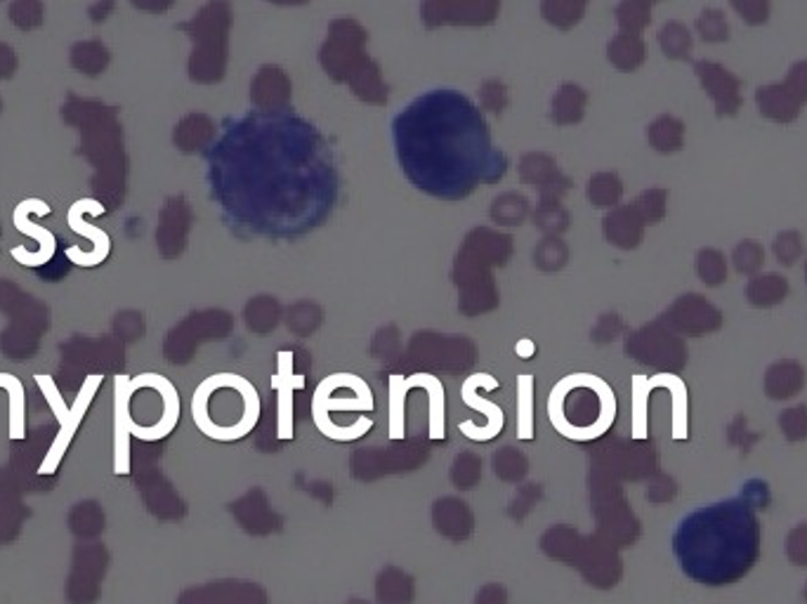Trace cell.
<instances>
[{
    "mask_svg": "<svg viewBox=\"0 0 807 604\" xmlns=\"http://www.w3.org/2000/svg\"><path fill=\"white\" fill-rule=\"evenodd\" d=\"M223 208L255 237L291 239L336 206L338 173L323 135L293 114H246L217 147Z\"/></svg>",
    "mask_w": 807,
    "mask_h": 604,
    "instance_id": "1",
    "label": "cell"
},
{
    "mask_svg": "<svg viewBox=\"0 0 807 604\" xmlns=\"http://www.w3.org/2000/svg\"><path fill=\"white\" fill-rule=\"evenodd\" d=\"M399 166L418 190L463 198L503 173V157L477 106L456 90H432L395 118Z\"/></svg>",
    "mask_w": 807,
    "mask_h": 604,
    "instance_id": "2",
    "label": "cell"
},
{
    "mask_svg": "<svg viewBox=\"0 0 807 604\" xmlns=\"http://www.w3.org/2000/svg\"><path fill=\"white\" fill-rule=\"evenodd\" d=\"M758 546V520L741 501L694 510L678 524L673 536V550L682 571L704 585L739 581L753 567Z\"/></svg>",
    "mask_w": 807,
    "mask_h": 604,
    "instance_id": "3",
    "label": "cell"
},
{
    "mask_svg": "<svg viewBox=\"0 0 807 604\" xmlns=\"http://www.w3.org/2000/svg\"><path fill=\"white\" fill-rule=\"evenodd\" d=\"M194 425L215 442H237L251 435L260 421V395L237 374H215L192 397Z\"/></svg>",
    "mask_w": 807,
    "mask_h": 604,
    "instance_id": "4",
    "label": "cell"
},
{
    "mask_svg": "<svg viewBox=\"0 0 807 604\" xmlns=\"http://www.w3.org/2000/svg\"><path fill=\"white\" fill-rule=\"evenodd\" d=\"M614 415L616 397L612 387L591 374L562 378L548 397V418L553 428L573 442L602 437L612 428Z\"/></svg>",
    "mask_w": 807,
    "mask_h": 604,
    "instance_id": "5",
    "label": "cell"
},
{
    "mask_svg": "<svg viewBox=\"0 0 807 604\" xmlns=\"http://www.w3.org/2000/svg\"><path fill=\"white\" fill-rule=\"evenodd\" d=\"M376 399L371 387L352 374L323 378L312 397L315 425L326 440L354 442L374 428Z\"/></svg>",
    "mask_w": 807,
    "mask_h": 604,
    "instance_id": "6",
    "label": "cell"
},
{
    "mask_svg": "<svg viewBox=\"0 0 807 604\" xmlns=\"http://www.w3.org/2000/svg\"><path fill=\"white\" fill-rule=\"evenodd\" d=\"M34 380L41 387V392H43L45 401H48V407L53 409L55 418L59 421V432H57V437H55V442L50 446V452L45 454V458L41 463L38 475H55L57 468H59L61 458H65V454H67V448H69L73 435H76V432H79V428L83 423V418H86V413H88V409L92 404V399H95L104 376H100V374L88 376L86 383L81 385L79 397L73 399V407H67V401H65V397L59 395L53 376L38 374V376H34Z\"/></svg>",
    "mask_w": 807,
    "mask_h": 604,
    "instance_id": "7",
    "label": "cell"
},
{
    "mask_svg": "<svg viewBox=\"0 0 807 604\" xmlns=\"http://www.w3.org/2000/svg\"><path fill=\"white\" fill-rule=\"evenodd\" d=\"M86 213L102 215L104 213V206L100 204L98 198H79L69 208L67 223H69L71 231H76V235L88 239V241H92V251L90 253H83L79 246H69L67 248V258L73 262V265H79V267H98V265H102V262L109 258V253H112V239H109V235H106L104 229L88 225L83 220Z\"/></svg>",
    "mask_w": 807,
    "mask_h": 604,
    "instance_id": "8",
    "label": "cell"
},
{
    "mask_svg": "<svg viewBox=\"0 0 807 604\" xmlns=\"http://www.w3.org/2000/svg\"><path fill=\"white\" fill-rule=\"evenodd\" d=\"M34 213L41 215V218H45V215L53 213V208L41 198H24L22 204H18V208H14V213H12V223H14V227H18V231H22V235H26L31 239H36L38 246H41L38 253H29L24 246L12 248V258L18 260V265H24V267H41V265H45V262H50V258L57 251L55 235H50V231L45 227H38V225L31 223V215H34Z\"/></svg>",
    "mask_w": 807,
    "mask_h": 604,
    "instance_id": "9",
    "label": "cell"
},
{
    "mask_svg": "<svg viewBox=\"0 0 807 604\" xmlns=\"http://www.w3.org/2000/svg\"><path fill=\"white\" fill-rule=\"evenodd\" d=\"M479 387H485V390H496V387H499V378H493L489 374H475V376H470L468 380H465L463 387H461V395H463L465 404H468L475 411H479L482 415H487V425L475 428L473 421H465V423L458 425V430H461V435H465L473 442H489L496 435H501V430L505 425V415H503V409L499 404H491L489 399L479 397V392H477Z\"/></svg>",
    "mask_w": 807,
    "mask_h": 604,
    "instance_id": "10",
    "label": "cell"
},
{
    "mask_svg": "<svg viewBox=\"0 0 807 604\" xmlns=\"http://www.w3.org/2000/svg\"><path fill=\"white\" fill-rule=\"evenodd\" d=\"M139 378L154 387L151 399L159 401V413H157V421L149 423V428L145 430L130 428V435L143 442H159L168 437L180 421V395L175 390V385L161 374H139Z\"/></svg>",
    "mask_w": 807,
    "mask_h": 604,
    "instance_id": "11",
    "label": "cell"
},
{
    "mask_svg": "<svg viewBox=\"0 0 807 604\" xmlns=\"http://www.w3.org/2000/svg\"><path fill=\"white\" fill-rule=\"evenodd\" d=\"M130 378L116 376L114 380V472H130Z\"/></svg>",
    "mask_w": 807,
    "mask_h": 604,
    "instance_id": "12",
    "label": "cell"
},
{
    "mask_svg": "<svg viewBox=\"0 0 807 604\" xmlns=\"http://www.w3.org/2000/svg\"><path fill=\"white\" fill-rule=\"evenodd\" d=\"M0 387L10 399V440L22 442L26 437V395L18 376L0 374Z\"/></svg>",
    "mask_w": 807,
    "mask_h": 604,
    "instance_id": "13",
    "label": "cell"
},
{
    "mask_svg": "<svg viewBox=\"0 0 807 604\" xmlns=\"http://www.w3.org/2000/svg\"><path fill=\"white\" fill-rule=\"evenodd\" d=\"M407 387H425L430 392V437L432 440H444L446 425H444V387L434 380L432 376H413L407 378Z\"/></svg>",
    "mask_w": 807,
    "mask_h": 604,
    "instance_id": "14",
    "label": "cell"
},
{
    "mask_svg": "<svg viewBox=\"0 0 807 604\" xmlns=\"http://www.w3.org/2000/svg\"><path fill=\"white\" fill-rule=\"evenodd\" d=\"M407 378L395 376L390 383V437L401 440L404 437V404H407Z\"/></svg>",
    "mask_w": 807,
    "mask_h": 604,
    "instance_id": "15",
    "label": "cell"
},
{
    "mask_svg": "<svg viewBox=\"0 0 807 604\" xmlns=\"http://www.w3.org/2000/svg\"><path fill=\"white\" fill-rule=\"evenodd\" d=\"M520 437L532 440V378L522 376L520 380Z\"/></svg>",
    "mask_w": 807,
    "mask_h": 604,
    "instance_id": "16",
    "label": "cell"
}]
</instances>
